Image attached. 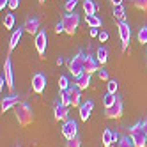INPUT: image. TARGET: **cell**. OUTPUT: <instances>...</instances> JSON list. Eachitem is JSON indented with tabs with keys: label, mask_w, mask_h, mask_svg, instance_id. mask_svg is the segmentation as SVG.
<instances>
[{
	"label": "cell",
	"mask_w": 147,
	"mask_h": 147,
	"mask_svg": "<svg viewBox=\"0 0 147 147\" xmlns=\"http://www.w3.org/2000/svg\"><path fill=\"white\" fill-rule=\"evenodd\" d=\"M16 119L20 122V126H28L30 122L34 121V110L30 105L27 103H18V107H16Z\"/></svg>",
	"instance_id": "1"
},
{
	"label": "cell",
	"mask_w": 147,
	"mask_h": 147,
	"mask_svg": "<svg viewBox=\"0 0 147 147\" xmlns=\"http://www.w3.org/2000/svg\"><path fill=\"white\" fill-rule=\"evenodd\" d=\"M67 69H69V73H71L75 78L80 76L82 73H85V53H83L82 50L67 62Z\"/></svg>",
	"instance_id": "2"
},
{
	"label": "cell",
	"mask_w": 147,
	"mask_h": 147,
	"mask_svg": "<svg viewBox=\"0 0 147 147\" xmlns=\"http://www.w3.org/2000/svg\"><path fill=\"white\" fill-rule=\"evenodd\" d=\"M129 136H131L135 147H145L147 145V135L144 131L142 122H136L133 128H129Z\"/></svg>",
	"instance_id": "3"
},
{
	"label": "cell",
	"mask_w": 147,
	"mask_h": 147,
	"mask_svg": "<svg viewBox=\"0 0 147 147\" xmlns=\"http://www.w3.org/2000/svg\"><path fill=\"white\" fill-rule=\"evenodd\" d=\"M62 25H64V32L69 34V36H75L76 28L80 25V16L76 13H67L62 18Z\"/></svg>",
	"instance_id": "4"
},
{
	"label": "cell",
	"mask_w": 147,
	"mask_h": 147,
	"mask_svg": "<svg viewBox=\"0 0 147 147\" xmlns=\"http://www.w3.org/2000/svg\"><path fill=\"white\" fill-rule=\"evenodd\" d=\"M117 34H119V39H121V48H122V51H126L129 46V41H131L129 25L126 22H117Z\"/></svg>",
	"instance_id": "5"
},
{
	"label": "cell",
	"mask_w": 147,
	"mask_h": 147,
	"mask_svg": "<svg viewBox=\"0 0 147 147\" xmlns=\"http://www.w3.org/2000/svg\"><path fill=\"white\" fill-rule=\"evenodd\" d=\"M60 131H62V135H64L66 140H71V138H75V136H78V124H76V121H73V119L64 121Z\"/></svg>",
	"instance_id": "6"
},
{
	"label": "cell",
	"mask_w": 147,
	"mask_h": 147,
	"mask_svg": "<svg viewBox=\"0 0 147 147\" xmlns=\"http://www.w3.org/2000/svg\"><path fill=\"white\" fill-rule=\"evenodd\" d=\"M46 45H48V34L46 30H39V32L36 34V50L41 59H45L46 55Z\"/></svg>",
	"instance_id": "7"
},
{
	"label": "cell",
	"mask_w": 147,
	"mask_h": 147,
	"mask_svg": "<svg viewBox=\"0 0 147 147\" xmlns=\"http://www.w3.org/2000/svg\"><path fill=\"white\" fill-rule=\"evenodd\" d=\"M122 110H124V107H122V101L117 98V101H115L112 107H108V108H105V115H107L108 119H119L121 115H122Z\"/></svg>",
	"instance_id": "8"
},
{
	"label": "cell",
	"mask_w": 147,
	"mask_h": 147,
	"mask_svg": "<svg viewBox=\"0 0 147 147\" xmlns=\"http://www.w3.org/2000/svg\"><path fill=\"white\" fill-rule=\"evenodd\" d=\"M4 78L7 82V89L13 90L14 89V76H13V62L11 59H5V64H4Z\"/></svg>",
	"instance_id": "9"
},
{
	"label": "cell",
	"mask_w": 147,
	"mask_h": 147,
	"mask_svg": "<svg viewBox=\"0 0 147 147\" xmlns=\"http://www.w3.org/2000/svg\"><path fill=\"white\" fill-rule=\"evenodd\" d=\"M45 89H46V76L43 73H36L32 76V90L36 94H41Z\"/></svg>",
	"instance_id": "10"
},
{
	"label": "cell",
	"mask_w": 147,
	"mask_h": 147,
	"mask_svg": "<svg viewBox=\"0 0 147 147\" xmlns=\"http://www.w3.org/2000/svg\"><path fill=\"white\" fill-rule=\"evenodd\" d=\"M99 67H101V64L98 62V59L94 57V55H90V51L89 53H85V73H96V71H99Z\"/></svg>",
	"instance_id": "11"
},
{
	"label": "cell",
	"mask_w": 147,
	"mask_h": 147,
	"mask_svg": "<svg viewBox=\"0 0 147 147\" xmlns=\"http://www.w3.org/2000/svg\"><path fill=\"white\" fill-rule=\"evenodd\" d=\"M53 117H55V121H67V107H66V105H62L60 101L55 105Z\"/></svg>",
	"instance_id": "12"
},
{
	"label": "cell",
	"mask_w": 147,
	"mask_h": 147,
	"mask_svg": "<svg viewBox=\"0 0 147 147\" xmlns=\"http://www.w3.org/2000/svg\"><path fill=\"white\" fill-rule=\"evenodd\" d=\"M23 28H25V32H28V34H37L39 32V18H32V16L27 18Z\"/></svg>",
	"instance_id": "13"
},
{
	"label": "cell",
	"mask_w": 147,
	"mask_h": 147,
	"mask_svg": "<svg viewBox=\"0 0 147 147\" xmlns=\"http://www.w3.org/2000/svg\"><path fill=\"white\" fill-rule=\"evenodd\" d=\"M92 108H94V101H85L80 107V119L82 121H89V117H90V113H92Z\"/></svg>",
	"instance_id": "14"
},
{
	"label": "cell",
	"mask_w": 147,
	"mask_h": 147,
	"mask_svg": "<svg viewBox=\"0 0 147 147\" xmlns=\"http://www.w3.org/2000/svg\"><path fill=\"white\" fill-rule=\"evenodd\" d=\"M25 32V28L22 27V28H16L14 30V32H13V36H11V39H9V51H13L16 46H18V43H20V41H22V34Z\"/></svg>",
	"instance_id": "15"
},
{
	"label": "cell",
	"mask_w": 147,
	"mask_h": 147,
	"mask_svg": "<svg viewBox=\"0 0 147 147\" xmlns=\"http://www.w3.org/2000/svg\"><path fill=\"white\" fill-rule=\"evenodd\" d=\"M18 99H20L18 96H7V98H4V99H2V105H0V110H2V113L7 112V110H11L13 107H16V105L20 103Z\"/></svg>",
	"instance_id": "16"
},
{
	"label": "cell",
	"mask_w": 147,
	"mask_h": 147,
	"mask_svg": "<svg viewBox=\"0 0 147 147\" xmlns=\"http://www.w3.org/2000/svg\"><path fill=\"white\" fill-rule=\"evenodd\" d=\"M76 80V85L83 90V89H89V85H90V73H82L80 76H76L75 78Z\"/></svg>",
	"instance_id": "17"
},
{
	"label": "cell",
	"mask_w": 147,
	"mask_h": 147,
	"mask_svg": "<svg viewBox=\"0 0 147 147\" xmlns=\"http://www.w3.org/2000/svg\"><path fill=\"white\" fill-rule=\"evenodd\" d=\"M82 99V89L78 85H73L71 87V107H78Z\"/></svg>",
	"instance_id": "18"
},
{
	"label": "cell",
	"mask_w": 147,
	"mask_h": 147,
	"mask_svg": "<svg viewBox=\"0 0 147 147\" xmlns=\"http://www.w3.org/2000/svg\"><path fill=\"white\" fill-rule=\"evenodd\" d=\"M85 22H87V25L90 28H99L103 25V20L99 16H96V14H85Z\"/></svg>",
	"instance_id": "19"
},
{
	"label": "cell",
	"mask_w": 147,
	"mask_h": 147,
	"mask_svg": "<svg viewBox=\"0 0 147 147\" xmlns=\"http://www.w3.org/2000/svg\"><path fill=\"white\" fill-rule=\"evenodd\" d=\"M96 59H98V62H99L101 66H105V64H107V60H108V50L105 48V46H99L96 50Z\"/></svg>",
	"instance_id": "20"
},
{
	"label": "cell",
	"mask_w": 147,
	"mask_h": 147,
	"mask_svg": "<svg viewBox=\"0 0 147 147\" xmlns=\"http://www.w3.org/2000/svg\"><path fill=\"white\" fill-rule=\"evenodd\" d=\"M112 14H113V18L117 20V22H126V9L122 7V4L121 5H113Z\"/></svg>",
	"instance_id": "21"
},
{
	"label": "cell",
	"mask_w": 147,
	"mask_h": 147,
	"mask_svg": "<svg viewBox=\"0 0 147 147\" xmlns=\"http://www.w3.org/2000/svg\"><path fill=\"white\" fill-rule=\"evenodd\" d=\"M98 5L92 2V0H83V13L85 14H96Z\"/></svg>",
	"instance_id": "22"
},
{
	"label": "cell",
	"mask_w": 147,
	"mask_h": 147,
	"mask_svg": "<svg viewBox=\"0 0 147 147\" xmlns=\"http://www.w3.org/2000/svg\"><path fill=\"white\" fill-rule=\"evenodd\" d=\"M113 144V131L112 129H105L103 131V145L105 147H112Z\"/></svg>",
	"instance_id": "23"
},
{
	"label": "cell",
	"mask_w": 147,
	"mask_h": 147,
	"mask_svg": "<svg viewBox=\"0 0 147 147\" xmlns=\"http://www.w3.org/2000/svg\"><path fill=\"white\" fill-rule=\"evenodd\" d=\"M115 101H117V94H110V92H107V94L103 96V105H105V108L112 107Z\"/></svg>",
	"instance_id": "24"
},
{
	"label": "cell",
	"mask_w": 147,
	"mask_h": 147,
	"mask_svg": "<svg viewBox=\"0 0 147 147\" xmlns=\"http://www.w3.org/2000/svg\"><path fill=\"white\" fill-rule=\"evenodd\" d=\"M60 103L66 105V107H71V87L67 90H62L60 92Z\"/></svg>",
	"instance_id": "25"
},
{
	"label": "cell",
	"mask_w": 147,
	"mask_h": 147,
	"mask_svg": "<svg viewBox=\"0 0 147 147\" xmlns=\"http://www.w3.org/2000/svg\"><path fill=\"white\" fill-rule=\"evenodd\" d=\"M14 23H16L14 14H5V16H4V28H13Z\"/></svg>",
	"instance_id": "26"
},
{
	"label": "cell",
	"mask_w": 147,
	"mask_h": 147,
	"mask_svg": "<svg viewBox=\"0 0 147 147\" xmlns=\"http://www.w3.org/2000/svg\"><path fill=\"white\" fill-rule=\"evenodd\" d=\"M117 89H119L117 80H108V82H107V92H110V94H117Z\"/></svg>",
	"instance_id": "27"
},
{
	"label": "cell",
	"mask_w": 147,
	"mask_h": 147,
	"mask_svg": "<svg viewBox=\"0 0 147 147\" xmlns=\"http://www.w3.org/2000/svg\"><path fill=\"white\" fill-rule=\"evenodd\" d=\"M136 37H138V43L140 45H147V25L138 30V36H136Z\"/></svg>",
	"instance_id": "28"
},
{
	"label": "cell",
	"mask_w": 147,
	"mask_h": 147,
	"mask_svg": "<svg viewBox=\"0 0 147 147\" xmlns=\"http://www.w3.org/2000/svg\"><path fill=\"white\" fill-rule=\"evenodd\" d=\"M117 147H135V144L131 140V136H122L121 142L117 144Z\"/></svg>",
	"instance_id": "29"
},
{
	"label": "cell",
	"mask_w": 147,
	"mask_h": 147,
	"mask_svg": "<svg viewBox=\"0 0 147 147\" xmlns=\"http://www.w3.org/2000/svg\"><path fill=\"white\" fill-rule=\"evenodd\" d=\"M76 5H78V0H67V2H66V5H64L66 13H75Z\"/></svg>",
	"instance_id": "30"
},
{
	"label": "cell",
	"mask_w": 147,
	"mask_h": 147,
	"mask_svg": "<svg viewBox=\"0 0 147 147\" xmlns=\"http://www.w3.org/2000/svg\"><path fill=\"white\" fill-rule=\"evenodd\" d=\"M131 4L140 11H147V0H131Z\"/></svg>",
	"instance_id": "31"
},
{
	"label": "cell",
	"mask_w": 147,
	"mask_h": 147,
	"mask_svg": "<svg viewBox=\"0 0 147 147\" xmlns=\"http://www.w3.org/2000/svg\"><path fill=\"white\" fill-rule=\"evenodd\" d=\"M59 89H60V92L69 89V80H67L66 76H60V78H59Z\"/></svg>",
	"instance_id": "32"
},
{
	"label": "cell",
	"mask_w": 147,
	"mask_h": 147,
	"mask_svg": "<svg viewBox=\"0 0 147 147\" xmlns=\"http://www.w3.org/2000/svg\"><path fill=\"white\" fill-rule=\"evenodd\" d=\"M98 76H99V80H103V82H108V80H110V78H108V71L105 69V67H99Z\"/></svg>",
	"instance_id": "33"
},
{
	"label": "cell",
	"mask_w": 147,
	"mask_h": 147,
	"mask_svg": "<svg viewBox=\"0 0 147 147\" xmlns=\"http://www.w3.org/2000/svg\"><path fill=\"white\" fill-rule=\"evenodd\" d=\"M66 147H80V138L78 136H75V138H71L66 142Z\"/></svg>",
	"instance_id": "34"
},
{
	"label": "cell",
	"mask_w": 147,
	"mask_h": 147,
	"mask_svg": "<svg viewBox=\"0 0 147 147\" xmlns=\"http://www.w3.org/2000/svg\"><path fill=\"white\" fill-rule=\"evenodd\" d=\"M11 11H14V9H18L20 7V0H9V5H7Z\"/></svg>",
	"instance_id": "35"
},
{
	"label": "cell",
	"mask_w": 147,
	"mask_h": 147,
	"mask_svg": "<svg viewBox=\"0 0 147 147\" xmlns=\"http://www.w3.org/2000/svg\"><path fill=\"white\" fill-rule=\"evenodd\" d=\"M55 32H57V34H62V32H64V25H62V22H59V23L55 25Z\"/></svg>",
	"instance_id": "36"
},
{
	"label": "cell",
	"mask_w": 147,
	"mask_h": 147,
	"mask_svg": "<svg viewBox=\"0 0 147 147\" xmlns=\"http://www.w3.org/2000/svg\"><path fill=\"white\" fill-rule=\"evenodd\" d=\"M98 39L101 41V43H105V41H108V34H107V32H99V36H98Z\"/></svg>",
	"instance_id": "37"
},
{
	"label": "cell",
	"mask_w": 147,
	"mask_h": 147,
	"mask_svg": "<svg viewBox=\"0 0 147 147\" xmlns=\"http://www.w3.org/2000/svg\"><path fill=\"white\" fill-rule=\"evenodd\" d=\"M9 5V0H0V11H4V7Z\"/></svg>",
	"instance_id": "38"
},
{
	"label": "cell",
	"mask_w": 147,
	"mask_h": 147,
	"mask_svg": "<svg viewBox=\"0 0 147 147\" xmlns=\"http://www.w3.org/2000/svg\"><path fill=\"white\" fill-rule=\"evenodd\" d=\"M90 36H92V37H98V36H99L98 28H90Z\"/></svg>",
	"instance_id": "39"
},
{
	"label": "cell",
	"mask_w": 147,
	"mask_h": 147,
	"mask_svg": "<svg viewBox=\"0 0 147 147\" xmlns=\"http://www.w3.org/2000/svg\"><path fill=\"white\" fill-rule=\"evenodd\" d=\"M110 2H112L113 5H121V4H122V0H110Z\"/></svg>",
	"instance_id": "40"
},
{
	"label": "cell",
	"mask_w": 147,
	"mask_h": 147,
	"mask_svg": "<svg viewBox=\"0 0 147 147\" xmlns=\"http://www.w3.org/2000/svg\"><path fill=\"white\" fill-rule=\"evenodd\" d=\"M142 126H144V131H145V135H147V119L142 121Z\"/></svg>",
	"instance_id": "41"
},
{
	"label": "cell",
	"mask_w": 147,
	"mask_h": 147,
	"mask_svg": "<svg viewBox=\"0 0 147 147\" xmlns=\"http://www.w3.org/2000/svg\"><path fill=\"white\" fill-rule=\"evenodd\" d=\"M57 64H59V66H62V64H64V59L59 57V59H57Z\"/></svg>",
	"instance_id": "42"
},
{
	"label": "cell",
	"mask_w": 147,
	"mask_h": 147,
	"mask_svg": "<svg viewBox=\"0 0 147 147\" xmlns=\"http://www.w3.org/2000/svg\"><path fill=\"white\" fill-rule=\"evenodd\" d=\"M39 2H41V4H43V2H46V0H39Z\"/></svg>",
	"instance_id": "43"
}]
</instances>
